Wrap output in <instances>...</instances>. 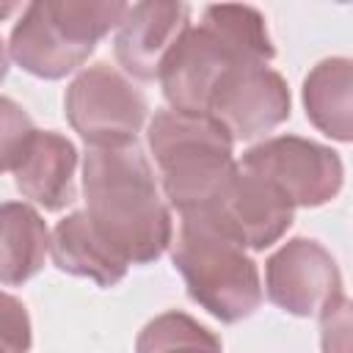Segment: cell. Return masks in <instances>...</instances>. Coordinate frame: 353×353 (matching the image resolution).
Masks as SVG:
<instances>
[{
  "mask_svg": "<svg viewBox=\"0 0 353 353\" xmlns=\"http://www.w3.org/2000/svg\"><path fill=\"white\" fill-rule=\"evenodd\" d=\"M83 193L91 226L127 265H149L171 245V212L138 143L88 146Z\"/></svg>",
  "mask_w": 353,
  "mask_h": 353,
  "instance_id": "1",
  "label": "cell"
},
{
  "mask_svg": "<svg viewBox=\"0 0 353 353\" xmlns=\"http://www.w3.org/2000/svg\"><path fill=\"white\" fill-rule=\"evenodd\" d=\"M276 47L254 6H207L174 44L157 74L171 110L207 113L210 94L234 63H270Z\"/></svg>",
  "mask_w": 353,
  "mask_h": 353,
  "instance_id": "2",
  "label": "cell"
},
{
  "mask_svg": "<svg viewBox=\"0 0 353 353\" xmlns=\"http://www.w3.org/2000/svg\"><path fill=\"white\" fill-rule=\"evenodd\" d=\"M163 199L179 215L210 207L237 168L232 135L210 116L157 110L146 130Z\"/></svg>",
  "mask_w": 353,
  "mask_h": 353,
  "instance_id": "3",
  "label": "cell"
},
{
  "mask_svg": "<svg viewBox=\"0 0 353 353\" xmlns=\"http://www.w3.org/2000/svg\"><path fill=\"white\" fill-rule=\"evenodd\" d=\"M171 259L182 273L190 301L221 323H240L262 303L256 262L223 234L204 212H188L171 237Z\"/></svg>",
  "mask_w": 353,
  "mask_h": 353,
  "instance_id": "4",
  "label": "cell"
},
{
  "mask_svg": "<svg viewBox=\"0 0 353 353\" xmlns=\"http://www.w3.org/2000/svg\"><path fill=\"white\" fill-rule=\"evenodd\" d=\"M127 14V3L102 0H39L25 6L11 28L8 58L28 74L61 80L88 61Z\"/></svg>",
  "mask_w": 353,
  "mask_h": 353,
  "instance_id": "5",
  "label": "cell"
},
{
  "mask_svg": "<svg viewBox=\"0 0 353 353\" xmlns=\"http://www.w3.org/2000/svg\"><path fill=\"white\" fill-rule=\"evenodd\" d=\"M63 110L72 130L88 146H127L138 143L149 105L121 72L94 63L69 83Z\"/></svg>",
  "mask_w": 353,
  "mask_h": 353,
  "instance_id": "6",
  "label": "cell"
},
{
  "mask_svg": "<svg viewBox=\"0 0 353 353\" xmlns=\"http://www.w3.org/2000/svg\"><path fill=\"white\" fill-rule=\"evenodd\" d=\"M240 165L265 176L292 207L328 204L345 179L342 157L331 146L298 135H276L251 146Z\"/></svg>",
  "mask_w": 353,
  "mask_h": 353,
  "instance_id": "7",
  "label": "cell"
},
{
  "mask_svg": "<svg viewBox=\"0 0 353 353\" xmlns=\"http://www.w3.org/2000/svg\"><path fill=\"white\" fill-rule=\"evenodd\" d=\"M290 88L268 63H234L215 83L207 113L232 141H251L290 119Z\"/></svg>",
  "mask_w": 353,
  "mask_h": 353,
  "instance_id": "8",
  "label": "cell"
},
{
  "mask_svg": "<svg viewBox=\"0 0 353 353\" xmlns=\"http://www.w3.org/2000/svg\"><path fill=\"white\" fill-rule=\"evenodd\" d=\"M199 212L251 251H265L279 243L295 218V207L265 176L243 168L240 163L218 199Z\"/></svg>",
  "mask_w": 353,
  "mask_h": 353,
  "instance_id": "9",
  "label": "cell"
},
{
  "mask_svg": "<svg viewBox=\"0 0 353 353\" xmlns=\"http://www.w3.org/2000/svg\"><path fill=\"white\" fill-rule=\"evenodd\" d=\"M265 290L279 309L295 317H320L345 295L334 256L309 237H292L268 256Z\"/></svg>",
  "mask_w": 353,
  "mask_h": 353,
  "instance_id": "10",
  "label": "cell"
},
{
  "mask_svg": "<svg viewBox=\"0 0 353 353\" xmlns=\"http://www.w3.org/2000/svg\"><path fill=\"white\" fill-rule=\"evenodd\" d=\"M188 28L190 6L185 3H132L116 28V61L138 80H157L163 61Z\"/></svg>",
  "mask_w": 353,
  "mask_h": 353,
  "instance_id": "11",
  "label": "cell"
},
{
  "mask_svg": "<svg viewBox=\"0 0 353 353\" xmlns=\"http://www.w3.org/2000/svg\"><path fill=\"white\" fill-rule=\"evenodd\" d=\"M74 171L77 149L74 143L52 130H36L14 168L17 190L47 212H58L74 201Z\"/></svg>",
  "mask_w": 353,
  "mask_h": 353,
  "instance_id": "12",
  "label": "cell"
},
{
  "mask_svg": "<svg viewBox=\"0 0 353 353\" xmlns=\"http://www.w3.org/2000/svg\"><path fill=\"white\" fill-rule=\"evenodd\" d=\"M50 256L58 270L91 279L99 287H113L127 276V262L99 237L85 210L69 212L50 237Z\"/></svg>",
  "mask_w": 353,
  "mask_h": 353,
  "instance_id": "13",
  "label": "cell"
},
{
  "mask_svg": "<svg viewBox=\"0 0 353 353\" xmlns=\"http://www.w3.org/2000/svg\"><path fill=\"white\" fill-rule=\"evenodd\" d=\"M50 232L41 212L25 201L0 204V284L17 287L44 268Z\"/></svg>",
  "mask_w": 353,
  "mask_h": 353,
  "instance_id": "14",
  "label": "cell"
},
{
  "mask_svg": "<svg viewBox=\"0 0 353 353\" xmlns=\"http://www.w3.org/2000/svg\"><path fill=\"white\" fill-rule=\"evenodd\" d=\"M353 63L350 58H325L303 80L306 119L328 138L347 143L353 135Z\"/></svg>",
  "mask_w": 353,
  "mask_h": 353,
  "instance_id": "15",
  "label": "cell"
},
{
  "mask_svg": "<svg viewBox=\"0 0 353 353\" xmlns=\"http://www.w3.org/2000/svg\"><path fill=\"white\" fill-rule=\"evenodd\" d=\"M135 353H223V347L221 339L190 314L163 312L141 328Z\"/></svg>",
  "mask_w": 353,
  "mask_h": 353,
  "instance_id": "16",
  "label": "cell"
},
{
  "mask_svg": "<svg viewBox=\"0 0 353 353\" xmlns=\"http://www.w3.org/2000/svg\"><path fill=\"white\" fill-rule=\"evenodd\" d=\"M33 135L36 127L28 110L14 99L0 97V174L14 171L19 165Z\"/></svg>",
  "mask_w": 353,
  "mask_h": 353,
  "instance_id": "17",
  "label": "cell"
},
{
  "mask_svg": "<svg viewBox=\"0 0 353 353\" xmlns=\"http://www.w3.org/2000/svg\"><path fill=\"white\" fill-rule=\"evenodd\" d=\"M33 342L30 317L19 298L0 290V350L3 353H28Z\"/></svg>",
  "mask_w": 353,
  "mask_h": 353,
  "instance_id": "18",
  "label": "cell"
},
{
  "mask_svg": "<svg viewBox=\"0 0 353 353\" xmlns=\"http://www.w3.org/2000/svg\"><path fill=\"white\" fill-rule=\"evenodd\" d=\"M323 353H350V301L342 295L320 312Z\"/></svg>",
  "mask_w": 353,
  "mask_h": 353,
  "instance_id": "19",
  "label": "cell"
},
{
  "mask_svg": "<svg viewBox=\"0 0 353 353\" xmlns=\"http://www.w3.org/2000/svg\"><path fill=\"white\" fill-rule=\"evenodd\" d=\"M6 74H8V50H6L3 39H0V83L6 80Z\"/></svg>",
  "mask_w": 353,
  "mask_h": 353,
  "instance_id": "20",
  "label": "cell"
},
{
  "mask_svg": "<svg viewBox=\"0 0 353 353\" xmlns=\"http://www.w3.org/2000/svg\"><path fill=\"white\" fill-rule=\"evenodd\" d=\"M17 8H19L17 3H0V19H3V17H8V14H11V11H17Z\"/></svg>",
  "mask_w": 353,
  "mask_h": 353,
  "instance_id": "21",
  "label": "cell"
},
{
  "mask_svg": "<svg viewBox=\"0 0 353 353\" xmlns=\"http://www.w3.org/2000/svg\"><path fill=\"white\" fill-rule=\"evenodd\" d=\"M0 353H3V350H0Z\"/></svg>",
  "mask_w": 353,
  "mask_h": 353,
  "instance_id": "22",
  "label": "cell"
}]
</instances>
